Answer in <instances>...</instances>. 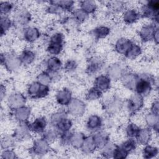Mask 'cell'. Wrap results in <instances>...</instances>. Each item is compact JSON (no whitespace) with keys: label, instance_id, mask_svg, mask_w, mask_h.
<instances>
[{"label":"cell","instance_id":"5bb4252c","mask_svg":"<svg viewBox=\"0 0 159 159\" xmlns=\"http://www.w3.org/2000/svg\"><path fill=\"white\" fill-rule=\"evenodd\" d=\"M62 62L61 60L56 56L49 57L46 61L47 71L52 76L53 80L54 75H57L62 68Z\"/></svg>","mask_w":159,"mask_h":159},{"label":"cell","instance_id":"816d5d0a","mask_svg":"<svg viewBox=\"0 0 159 159\" xmlns=\"http://www.w3.org/2000/svg\"><path fill=\"white\" fill-rule=\"evenodd\" d=\"M128 155L129 153L120 146L117 145L114 151L112 158L116 159H124L128 157Z\"/></svg>","mask_w":159,"mask_h":159},{"label":"cell","instance_id":"6f0895ef","mask_svg":"<svg viewBox=\"0 0 159 159\" xmlns=\"http://www.w3.org/2000/svg\"><path fill=\"white\" fill-rule=\"evenodd\" d=\"M155 43L158 45V28L157 29V30L155 31V34H154V36H153V40Z\"/></svg>","mask_w":159,"mask_h":159},{"label":"cell","instance_id":"603a6c76","mask_svg":"<svg viewBox=\"0 0 159 159\" xmlns=\"http://www.w3.org/2000/svg\"><path fill=\"white\" fill-rule=\"evenodd\" d=\"M132 43L133 42L127 38H119L115 43L114 50L117 53L125 55Z\"/></svg>","mask_w":159,"mask_h":159},{"label":"cell","instance_id":"cb8c5ba5","mask_svg":"<svg viewBox=\"0 0 159 159\" xmlns=\"http://www.w3.org/2000/svg\"><path fill=\"white\" fill-rule=\"evenodd\" d=\"M23 37L29 43H34L40 37V32L38 28L34 26H29L24 29Z\"/></svg>","mask_w":159,"mask_h":159},{"label":"cell","instance_id":"1f68e13d","mask_svg":"<svg viewBox=\"0 0 159 159\" xmlns=\"http://www.w3.org/2000/svg\"><path fill=\"white\" fill-rule=\"evenodd\" d=\"M145 121L148 127L152 129L155 132L158 133V116L153 113L148 112L145 116Z\"/></svg>","mask_w":159,"mask_h":159},{"label":"cell","instance_id":"d6a6232c","mask_svg":"<svg viewBox=\"0 0 159 159\" xmlns=\"http://www.w3.org/2000/svg\"><path fill=\"white\" fill-rule=\"evenodd\" d=\"M73 126L72 120L68 117L62 119L54 127H55L58 131L61 133L70 131Z\"/></svg>","mask_w":159,"mask_h":159},{"label":"cell","instance_id":"f5cc1de1","mask_svg":"<svg viewBox=\"0 0 159 159\" xmlns=\"http://www.w3.org/2000/svg\"><path fill=\"white\" fill-rule=\"evenodd\" d=\"M77 67H78L77 62L76 61V60H73V59L68 60L65 62L64 66H63L65 71H66L68 73L73 72L74 71H75L76 70Z\"/></svg>","mask_w":159,"mask_h":159},{"label":"cell","instance_id":"c3c4849f","mask_svg":"<svg viewBox=\"0 0 159 159\" xmlns=\"http://www.w3.org/2000/svg\"><path fill=\"white\" fill-rule=\"evenodd\" d=\"M53 80L51 75L48 71H42L39 73L37 76V81L40 83L45 85L50 84Z\"/></svg>","mask_w":159,"mask_h":159},{"label":"cell","instance_id":"7c38bea8","mask_svg":"<svg viewBox=\"0 0 159 159\" xmlns=\"http://www.w3.org/2000/svg\"><path fill=\"white\" fill-rule=\"evenodd\" d=\"M157 29V24L154 22L144 25L141 27L139 32L140 40L145 43L153 40V36Z\"/></svg>","mask_w":159,"mask_h":159},{"label":"cell","instance_id":"8fae6325","mask_svg":"<svg viewBox=\"0 0 159 159\" xmlns=\"http://www.w3.org/2000/svg\"><path fill=\"white\" fill-rule=\"evenodd\" d=\"M122 106V99L117 96H114L104 104V110L109 116H112L119 112Z\"/></svg>","mask_w":159,"mask_h":159},{"label":"cell","instance_id":"ee69618b","mask_svg":"<svg viewBox=\"0 0 159 159\" xmlns=\"http://www.w3.org/2000/svg\"><path fill=\"white\" fill-rule=\"evenodd\" d=\"M16 140L12 135H4L1 140V146L2 150L12 148L14 145Z\"/></svg>","mask_w":159,"mask_h":159},{"label":"cell","instance_id":"ffe728a7","mask_svg":"<svg viewBox=\"0 0 159 159\" xmlns=\"http://www.w3.org/2000/svg\"><path fill=\"white\" fill-rule=\"evenodd\" d=\"M72 99V93L70 89L66 88L59 90L55 95L57 102L62 106H66Z\"/></svg>","mask_w":159,"mask_h":159},{"label":"cell","instance_id":"7402d4cb","mask_svg":"<svg viewBox=\"0 0 159 159\" xmlns=\"http://www.w3.org/2000/svg\"><path fill=\"white\" fill-rule=\"evenodd\" d=\"M103 124L102 118L96 114L89 116L86 121V128L91 132H97L101 130Z\"/></svg>","mask_w":159,"mask_h":159},{"label":"cell","instance_id":"9a60e30c","mask_svg":"<svg viewBox=\"0 0 159 159\" xmlns=\"http://www.w3.org/2000/svg\"><path fill=\"white\" fill-rule=\"evenodd\" d=\"M12 111L13 117L19 123L27 122L32 113L31 107L25 105Z\"/></svg>","mask_w":159,"mask_h":159},{"label":"cell","instance_id":"db71d44e","mask_svg":"<svg viewBox=\"0 0 159 159\" xmlns=\"http://www.w3.org/2000/svg\"><path fill=\"white\" fill-rule=\"evenodd\" d=\"M1 158L3 159H14L17 158V156L16 152L10 148L2 150V152L1 153Z\"/></svg>","mask_w":159,"mask_h":159},{"label":"cell","instance_id":"d4e9b609","mask_svg":"<svg viewBox=\"0 0 159 159\" xmlns=\"http://www.w3.org/2000/svg\"><path fill=\"white\" fill-rule=\"evenodd\" d=\"M140 17V12L134 8L125 9L124 11L122 16L124 22L128 25H130L136 22L139 19Z\"/></svg>","mask_w":159,"mask_h":159},{"label":"cell","instance_id":"11a10c76","mask_svg":"<svg viewBox=\"0 0 159 159\" xmlns=\"http://www.w3.org/2000/svg\"><path fill=\"white\" fill-rule=\"evenodd\" d=\"M150 112L155 115L158 116V99L155 100L152 105H151V107H150Z\"/></svg>","mask_w":159,"mask_h":159},{"label":"cell","instance_id":"f6af8a7d","mask_svg":"<svg viewBox=\"0 0 159 159\" xmlns=\"http://www.w3.org/2000/svg\"><path fill=\"white\" fill-rule=\"evenodd\" d=\"M120 146L129 154L136 149L137 142L134 138H128Z\"/></svg>","mask_w":159,"mask_h":159},{"label":"cell","instance_id":"2e32d148","mask_svg":"<svg viewBox=\"0 0 159 159\" xmlns=\"http://www.w3.org/2000/svg\"><path fill=\"white\" fill-rule=\"evenodd\" d=\"M125 71L124 68L119 63H114L110 65L107 68V75L112 80H120Z\"/></svg>","mask_w":159,"mask_h":159},{"label":"cell","instance_id":"83f0119b","mask_svg":"<svg viewBox=\"0 0 159 159\" xmlns=\"http://www.w3.org/2000/svg\"><path fill=\"white\" fill-rule=\"evenodd\" d=\"M81 149L85 154H91L95 152L97 149V146L93 135L86 137Z\"/></svg>","mask_w":159,"mask_h":159},{"label":"cell","instance_id":"7bdbcfd3","mask_svg":"<svg viewBox=\"0 0 159 159\" xmlns=\"http://www.w3.org/2000/svg\"><path fill=\"white\" fill-rule=\"evenodd\" d=\"M72 16L74 20L78 23L85 22L89 17V14L80 7L73 10L72 11Z\"/></svg>","mask_w":159,"mask_h":159},{"label":"cell","instance_id":"484cf974","mask_svg":"<svg viewBox=\"0 0 159 159\" xmlns=\"http://www.w3.org/2000/svg\"><path fill=\"white\" fill-rule=\"evenodd\" d=\"M93 137L97 146V148L100 150L110 142L109 135L105 130H99L96 132Z\"/></svg>","mask_w":159,"mask_h":159},{"label":"cell","instance_id":"f907efd6","mask_svg":"<svg viewBox=\"0 0 159 159\" xmlns=\"http://www.w3.org/2000/svg\"><path fill=\"white\" fill-rule=\"evenodd\" d=\"M56 3L61 7L63 11H71L75 4L72 1H55Z\"/></svg>","mask_w":159,"mask_h":159},{"label":"cell","instance_id":"9c48e42d","mask_svg":"<svg viewBox=\"0 0 159 159\" xmlns=\"http://www.w3.org/2000/svg\"><path fill=\"white\" fill-rule=\"evenodd\" d=\"M32 19L30 12L25 8H19L16 10L13 17V22L17 26L24 27Z\"/></svg>","mask_w":159,"mask_h":159},{"label":"cell","instance_id":"9f6ffc18","mask_svg":"<svg viewBox=\"0 0 159 159\" xmlns=\"http://www.w3.org/2000/svg\"><path fill=\"white\" fill-rule=\"evenodd\" d=\"M6 94V88L3 84H1L0 87V98L1 101H2L3 99L4 98Z\"/></svg>","mask_w":159,"mask_h":159},{"label":"cell","instance_id":"ba28073f","mask_svg":"<svg viewBox=\"0 0 159 159\" xmlns=\"http://www.w3.org/2000/svg\"><path fill=\"white\" fill-rule=\"evenodd\" d=\"M50 143L43 137L37 139L34 141L30 153L35 156L42 157L50 151Z\"/></svg>","mask_w":159,"mask_h":159},{"label":"cell","instance_id":"bcb514c9","mask_svg":"<svg viewBox=\"0 0 159 159\" xmlns=\"http://www.w3.org/2000/svg\"><path fill=\"white\" fill-rule=\"evenodd\" d=\"M116 146L117 145H116L115 143L109 142L102 148L101 149V155L104 158H112L113 153Z\"/></svg>","mask_w":159,"mask_h":159},{"label":"cell","instance_id":"f35d334b","mask_svg":"<svg viewBox=\"0 0 159 159\" xmlns=\"http://www.w3.org/2000/svg\"><path fill=\"white\" fill-rule=\"evenodd\" d=\"M1 35H4L12 27L13 21L8 16H1Z\"/></svg>","mask_w":159,"mask_h":159},{"label":"cell","instance_id":"ac0fdd59","mask_svg":"<svg viewBox=\"0 0 159 159\" xmlns=\"http://www.w3.org/2000/svg\"><path fill=\"white\" fill-rule=\"evenodd\" d=\"M139 75L130 71H125L120 78V81L123 86L132 91H134L135 86L137 81Z\"/></svg>","mask_w":159,"mask_h":159},{"label":"cell","instance_id":"6da1fadb","mask_svg":"<svg viewBox=\"0 0 159 159\" xmlns=\"http://www.w3.org/2000/svg\"><path fill=\"white\" fill-rule=\"evenodd\" d=\"M155 83L154 78L148 74L139 75V78L135 86V93L143 97L150 94Z\"/></svg>","mask_w":159,"mask_h":159},{"label":"cell","instance_id":"5b68a950","mask_svg":"<svg viewBox=\"0 0 159 159\" xmlns=\"http://www.w3.org/2000/svg\"><path fill=\"white\" fill-rule=\"evenodd\" d=\"M50 92V88L48 85L40 83L39 81L31 83L27 88V94L34 99H42L47 96Z\"/></svg>","mask_w":159,"mask_h":159},{"label":"cell","instance_id":"277c9868","mask_svg":"<svg viewBox=\"0 0 159 159\" xmlns=\"http://www.w3.org/2000/svg\"><path fill=\"white\" fill-rule=\"evenodd\" d=\"M64 36L61 32H55L50 38L47 47V52L52 56L59 55L63 48Z\"/></svg>","mask_w":159,"mask_h":159},{"label":"cell","instance_id":"4316f807","mask_svg":"<svg viewBox=\"0 0 159 159\" xmlns=\"http://www.w3.org/2000/svg\"><path fill=\"white\" fill-rule=\"evenodd\" d=\"M152 131L150 127L140 128V131L136 137V141L137 143L142 145H146L149 144L152 140Z\"/></svg>","mask_w":159,"mask_h":159},{"label":"cell","instance_id":"74e56055","mask_svg":"<svg viewBox=\"0 0 159 159\" xmlns=\"http://www.w3.org/2000/svg\"><path fill=\"white\" fill-rule=\"evenodd\" d=\"M80 8L88 14H93L97 9V4L95 1L91 0L82 1L80 2Z\"/></svg>","mask_w":159,"mask_h":159},{"label":"cell","instance_id":"8992f818","mask_svg":"<svg viewBox=\"0 0 159 159\" xmlns=\"http://www.w3.org/2000/svg\"><path fill=\"white\" fill-rule=\"evenodd\" d=\"M67 112L74 117H81L86 111V104L80 99L73 98L66 106Z\"/></svg>","mask_w":159,"mask_h":159},{"label":"cell","instance_id":"44dd1931","mask_svg":"<svg viewBox=\"0 0 159 159\" xmlns=\"http://www.w3.org/2000/svg\"><path fill=\"white\" fill-rule=\"evenodd\" d=\"M111 86V80L107 75H98L94 80V86L101 92H106Z\"/></svg>","mask_w":159,"mask_h":159},{"label":"cell","instance_id":"4fadbf2b","mask_svg":"<svg viewBox=\"0 0 159 159\" xmlns=\"http://www.w3.org/2000/svg\"><path fill=\"white\" fill-rule=\"evenodd\" d=\"M26 103L25 96L19 92H14L7 98V104L9 108L14 110L20 107L25 106Z\"/></svg>","mask_w":159,"mask_h":159},{"label":"cell","instance_id":"7dc6e473","mask_svg":"<svg viewBox=\"0 0 159 159\" xmlns=\"http://www.w3.org/2000/svg\"><path fill=\"white\" fill-rule=\"evenodd\" d=\"M14 9V4L9 1H1L0 4L1 16H9Z\"/></svg>","mask_w":159,"mask_h":159},{"label":"cell","instance_id":"b9f144b4","mask_svg":"<svg viewBox=\"0 0 159 159\" xmlns=\"http://www.w3.org/2000/svg\"><path fill=\"white\" fill-rule=\"evenodd\" d=\"M108 10L112 13H119L124 11L125 8V3L122 1H109L107 4Z\"/></svg>","mask_w":159,"mask_h":159},{"label":"cell","instance_id":"4dcf8cb0","mask_svg":"<svg viewBox=\"0 0 159 159\" xmlns=\"http://www.w3.org/2000/svg\"><path fill=\"white\" fill-rule=\"evenodd\" d=\"M85 138L86 136L81 132H73L71 137L70 145L76 149L81 148Z\"/></svg>","mask_w":159,"mask_h":159},{"label":"cell","instance_id":"3957f363","mask_svg":"<svg viewBox=\"0 0 159 159\" xmlns=\"http://www.w3.org/2000/svg\"><path fill=\"white\" fill-rule=\"evenodd\" d=\"M1 63L9 71H15L21 66L22 61L20 56L12 52L1 54Z\"/></svg>","mask_w":159,"mask_h":159},{"label":"cell","instance_id":"e0dca14e","mask_svg":"<svg viewBox=\"0 0 159 159\" xmlns=\"http://www.w3.org/2000/svg\"><path fill=\"white\" fill-rule=\"evenodd\" d=\"M104 62L103 60L98 57H93L89 60L86 66V72L89 75H93L98 73L103 68Z\"/></svg>","mask_w":159,"mask_h":159},{"label":"cell","instance_id":"f1b7e54d","mask_svg":"<svg viewBox=\"0 0 159 159\" xmlns=\"http://www.w3.org/2000/svg\"><path fill=\"white\" fill-rule=\"evenodd\" d=\"M35 53L34 51L29 48H26L22 52L20 58L22 63L25 65H29L32 64L35 60Z\"/></svg>","mask_w":159,"mask_h":159},{"label":"cell","instance_id":"d6986e66","mask_svg":"<svg viewBox=\"0 0 159 159\" xmlns=\"http://www.w3.org/2000/svg\"><path fill=\"white\" fill-rule=\"evenodd\" d=\"M29 126L31 132L37 134H43L47 129V120L45 117L39 116L29 123Z\"/></svg>","mask_w":159,"mask_h":159},{"label":"cell","instance_id":"d590c367","mask_svg":"<svg viewBox=\"0 0 159 159\" xmlns=\"http://www.w3.org/2000/svg\"><path fill=\"white\" fill-rule=\"evenodd\" d=\"M142 52V49L141 47L139 45L133 42L130 48L129 49V50L127 51V52L124 56L128 59L134 60L137 58L139 56H140Z\"/></svg>","mask_w":159,"mask_h":159},{"label":"cell","instance_id":"f546056e","mask_svg":"<svg viewBox=\"0 0 159 159\" xmlns=\"http://www.w3.org/2000/svg\"><path fill=\"white\" fill-rule=\"evenodd\" d=\"M111 29L106 25H99L94 28L91 31L92 35L96 40L102 39L108 36L110 34Z\"/></svg>","mask_w":159,"mask_h":159},{"label":"cell","instance_id":"7a4b0ae2","mask_svg":"<svg viewBox=\"0 0 159 159\" xmlns=\"http://www.w3.org/2000/svg\"><path fill=\"white\" fill-rule=\"evenodd\" d=\"M140 16L153 20L158 24L159 14V2L158 1H148L141 7Z\"/></svg>","mask_w":159,"mask_h":159},{"label":"cell","instance_id":"52a82bcc","mask_svg":"<svg viewBox=\"0 0 159 159\" xmlns=\"http://www.w3.org/2000/svg\"><path fill=\"white\" fill-rule=\"evenodd\" d=\"M144 105L143 97L134 93L127 101V109L130 115H134L139 112Z\"/></svg>","mask_w":159,"mask_h":159},{"label":"cell","instance_id":"e575fe53","mask_svg":"<svg viewBox=\"0 0 159 159\" xmlns=\"http://www.w3.org/2000/svg\"><path fill=\"white\" fill-rule=\"evenodd\" d=\"M42 134V137L49 143H52L58 138L60 134L55 127H53L46 129Z\"/></svg>","mask_w":159,"mask_h":159},{"label":"cell","instance_id":"681fc988","mask_svg":"<svg viewBox=\"0 0 159 159\" xmlns=\"http://www.w3.org/2000/svg\"><path fill=\"white\" fill-rule=\"evenodd\" d=\"M72 132L68 131L66 132L61 133L59 136V142L61 146L66 147L70 145L71 137L72 135Z\"/></svg>","mask_w":159,"mask_h":159},{"label":"cell","instance_id":"836d02e7","mask_svg":"<svg viewBox=\"0 0 159 159\" xmlns=\"http://www.w3.org/2000/svg\"><path fill=\"white\" fill-rule=\"evenodd\" d=\"M142 150V157L146 159H150L155 158L158 154V148L155 146H153L149 144L144 145Z\"/></svg>","mask_w":159,"mask_h":159},{"label":"cell","instance_id":"30bf717a","mask_svg":"<svg viewBox=\"0 0 159 159\" xmlns=\"http://www.w3.org/2000/svg\"><path fill=\"white\" fill-rule=\"evenodd\" d=\"M31 130L29 123L23 122L19 123L18 125L15 128L12 134L13 137L16 141L22 142L29 139L30 137Z\"/></svg>","mask_w":159,"mask_h":159},{"label":"cell","instance_id":"8d00e7d4","mask_svg":"<svg viewBox=\"0 0 159 159\" xmlns=\"http://www.w3.org/2000/svg\"><path fill=\"white\" fill-rule=\"evenodd\" d=\"M68 117V112L65 110H59L53 113L49 119L50 124L52 127H55L62 119Z\"/></svg>","mask_w":159,"mask_h":159},{"label":"cell","instance_id":"60d3db41","mask_svg":"<svg viewBox=\"0 0 159 159\" xmlns=\"http://www.w3.org/2000/svg\"><path fill=\"white\" fill-rule=\"evenodd\" d=\"M102 95V92H101L99 89L96 88L94 86L89 88L86 93L85 98L86 100L89 101H96L101 98Z\"/></svg>","mask_w":159,"mask_h":159},{"label":"cell","instance_id":"ab89813d","mask_svg":"<svg viewBox=\"0 0 159 159\" xmlns=\"http://www.w3.org/2000/svg\"><path fill=\"white\" fill-rule=\"evenodd\" d=\"M140 127L134 122H129L125 127V134L128 138L135 139L137 136Z\"/></svg>","mask_w":159,"mask_h":159}]
</instances>
